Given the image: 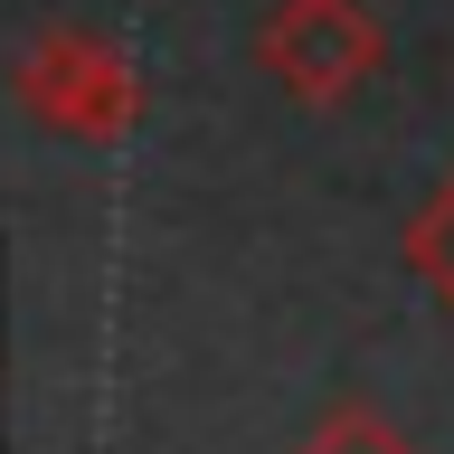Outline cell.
Instances as JSON below:
<instances>
[{
    "label": "cell",
    "mask_w": 454,
    "mask_h": 454,
    "mask_svg": "<svg viewBox=\"0 0 454 454\" xmlns=\"http://www.w3.org/2000/svg\"><path fill=\"white\" fill-rule=\"evenodd\" d=\"M255 67L294 105H340L388 67V28L369 0H275L255 28Z\"/></svg>",
    "instance_id": "cell-1"
},
{
    "label": "cell",
    "mask_w": 454,
    "mask_h": 454,
    "mask_svg": "<svg viewBox=\"0 0 454 454\" xmlns=\"http://www.w3.org/2000/svg\"><path fill=\"white\" fill-rule=\"evenodd\" d=\"M20 95H28L38 123H57V133H76V142H114V133L142 114L133 67H123L105 38H85V28H48V38L28 48Z\"/></svg>",
    "instance_id": "cell-2"
},
{
    "label": "cell",
    "mask_w": 454,
    "mask_h": 454,
    "mask_svg": "<svg viewBox=\"0 0 454 454\" xmlns=\"http://www.w3.org/2000/svg\"><path fill=\"white\" fill-rule=\"evenodd\" d=\"M294 454H417V445H407V435H397V417H379L369 397H332Z\"/></svg>",
    "instance_id": "cell-3"
},
{
    "label": "cell",
    "mask_w": 454,
    "mask_h": 454,
    "mask_svg": "<svg viewBox=\"0 0 454 454\" xmlns=\"http://www.w3.org/2000/svg\"><path fill=\"white\" fill-rule=\"evenodd\" d=\"M407 275H417L426 294L454 312V170L435 180V199H426L417 227H407Z\"/></svg>",
    "instance_id": "cell-4"
}]
</instances>
